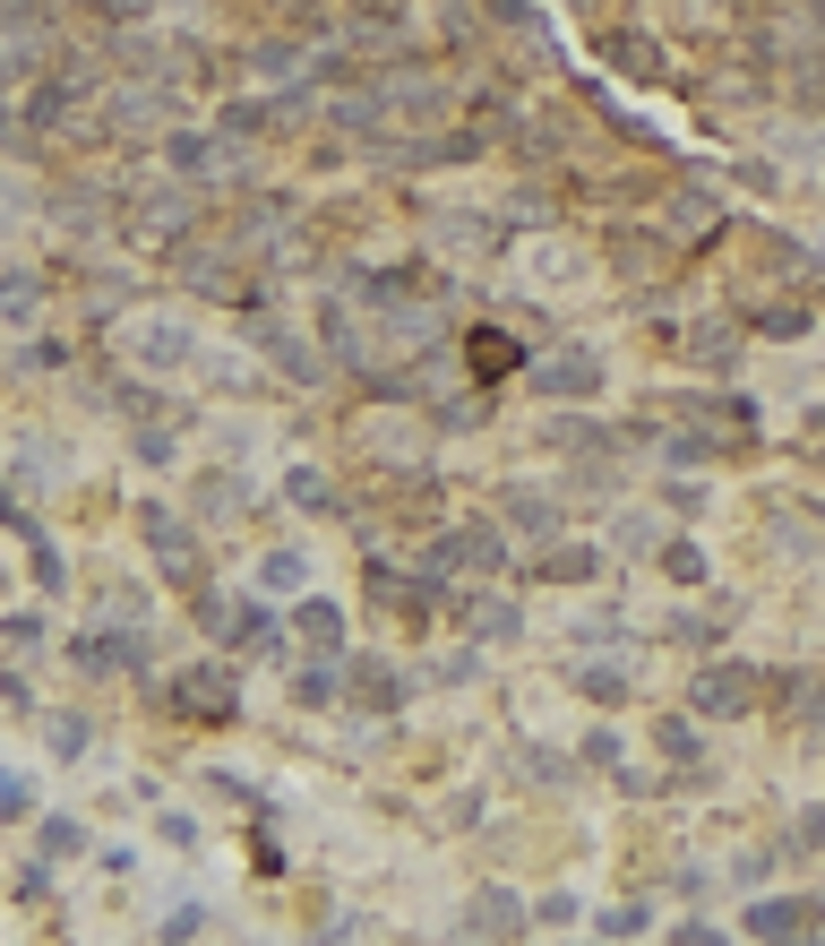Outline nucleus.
<instances>
[{"instance_id": "obj_1", "label": "nucleus", "mask_w": 825, "mask_h": 946, "mask_svg": "<svg viewBox=\"0 0 825 946\" xmlns=\"http://www.w3.org/2000/svg\"><path fill=\"white\" fill-rule=\"evenodd\" d=\"M473 370L499 379V370H508V336H473Z\"/></svg>"}]
</instances>
